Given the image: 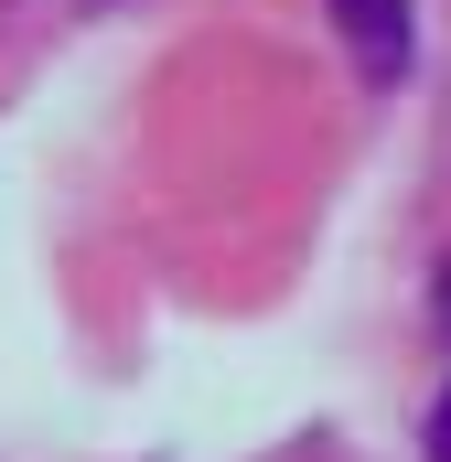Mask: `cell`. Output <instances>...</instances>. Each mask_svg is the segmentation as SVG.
Instances as JSON below:
<instances>
[{
	"instance_id": "2",
	"label": "cell",
	"mask_w": 451,
	"mask_h": 462,
	"mask_svg": "<svg viewBox=\"0 0 451 462\" xmlns=\"http://www.w3.org/2000/svg\"><path fill=\"white\" fill-rule=\"evenodd\" d=\"M430 462H451V387H441V409H430Z\"/></svg>"
},
{
	"instance_id": "1",
	"label": "cell",
	"mask_w": 451,
	"mask_h": 462,
	"mask_svg": "<svg viewBox=\"0 0 451 462\" xmlns=\"http://www.w3.org/2000/svg\"><path fill=\"white\" fill-rule=\"evenodd\" d=\"M334 22H344V43H354V65L387 87L398 65H409V0H334Z\"/></svg>"
}]
</instances>
